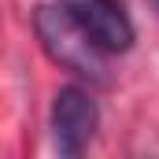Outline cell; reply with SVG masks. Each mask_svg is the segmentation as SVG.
<instances>
[{"mask_svg": "<svg viewBox=\"0 0 159 159\" xmlns=\"http://www.w3.org/2000/svg\"><path fill=\"white\" fill-rule=\"evenodd\" d=\"M34 30H37V41H41V48L48 52V59L59 63L63 70L78 74L89 85H107L111 81L107 63H104V52L70 19V11L63 4H41L34 11Z\"/></svg>", "mask_w": 159, "mask_h": 159, "instance_id": "obj_1", "label": "cell"}, {"mask_svg": "<svg viewBox=\"0 0 159 159\" xmlns=\"http://www.w3.org/2000/svg\"><path fill=\"white\" fill-rule=\"evenodd\" d=\"M100 126V107L93 100L89 89L81 85H63L52 100V141L59 148V156L74 159L89 148V141L96 137Z\"/></svg>", "mask_w": 159, "mask_h": 159, "instance_id": "obj_2", "label": "cell"}, {"mask_svg": "<svg viewBox=\"0 0 159 159\" xmlns=\"http://www.w3.org/2000/svg\"><path fill=\"white\" fill-rule=\"evenodd\" d=\"M59 4L70 11V19L93 37V44L104 56L126 52L133 44V37H137L133 19H129L122 0H59Z\"/></svg>", "mask_w": 159, "mask_h": 159, "instance_id": "obj_3", "label": "cell"}, {"mask_svg": "<svg viewBox=\"0 0 159 159\" xmlns=\"http://www.w3.org/2000/svg\"><path fill=\"white\" fill-rule=\"evenodd\" d=\"M152 7H156V11H159V0H152Z\"/></svg>", "mask_w": 159, "mask_h": 159, "instance_id": "obj_4", "label": "cell"}]
</instances>
